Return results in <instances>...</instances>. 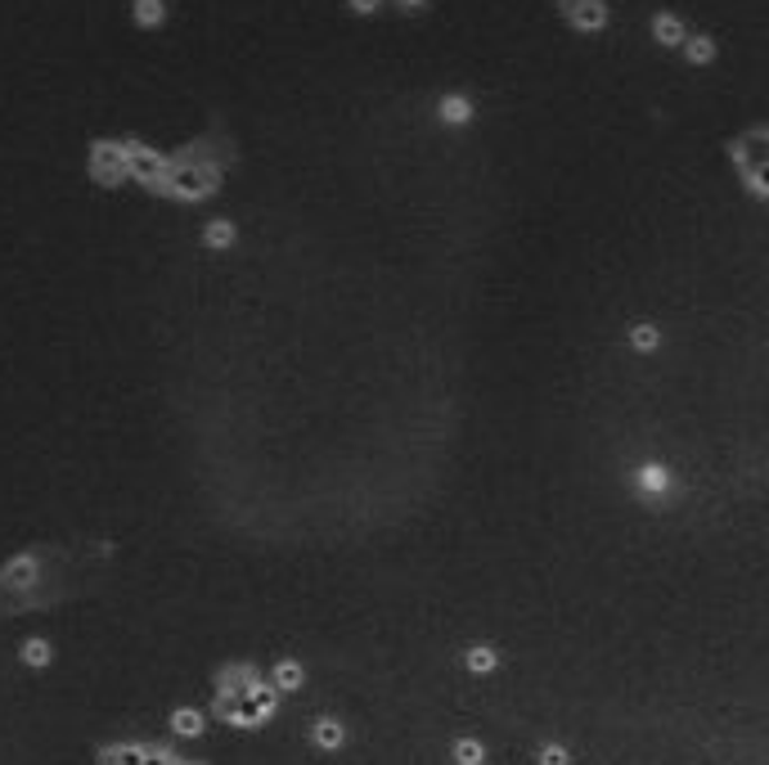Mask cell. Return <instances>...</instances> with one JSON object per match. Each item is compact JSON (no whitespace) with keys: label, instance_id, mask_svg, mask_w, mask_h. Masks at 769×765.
Masks as SVG:
<instances>
[{"label":"cell","instance_id":"6da1fadb","mask_svg":"<svg viewBox=\"0 0 769 765\" xmlns=\"http://www.w3.org/2000/svg\"><path fill=\"white\" fill-rule=\"evenodd\" d=\"M563 10L576 14V28H603V6H599V0H563Z\"/></svg>","mask_w":769,"mask_h":765},{"label":"cell","instance_id":"7a4b0ae2","mask_svg":"<svg viewBox=\"0 0 769 765\" xmlns=\"http://www.w3.org/2000/svg\"><path fill=\"white\" fill-rule=\"evenodd\" d=\"M136 19H140V28H162L167 6L162 0H136Z\"/></svg>","mask_w":769,"mask_h":765},{"label":"cell","instance_id":"3957f363","mask_svg":"<svg viewBox=\"0 0 769 765\" xmlns=\"http://www.w3.org/2000/svg\"><path fill=\"white\" fill-rule=\"evenodd\" d=\"M657 37H667V41H676V37H680L676 19H657Z\"/></svg>","mask_w":769,"mask_h":765},{"label":"cell","instance_id":"277c9868","mask_svg":"<svg viewBox=\"0 0 769 765\" xmlns=\"http://www.w3.org/2000/svg\"><path fill=\"white\" fill-rule=\"evenodd\" d=\"M352 6H356V10H374V6H378V0H352Z\"/></svg>","mask_w":769,"mask_h":765},{"label":"cell","instance_id":"5b68a950","mask_svg":"<svg viewBox=\"0 0 769 765\" xmlns=\"http://www.w3.org/2000/svg\"><path fill=\"white\" fill-rule=\"evenodd\" d=\"M401 6H418V0H401Z\"/></svg>","mask_w":769,"mask_h":765}]
</instances>
